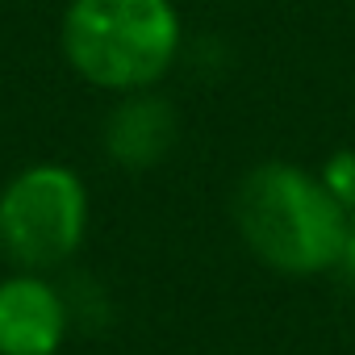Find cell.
I'll return each instance as SVG.
<instances>
[{
	"instance_id": "6da1fadb",
	"label": "cell",
	"mask_w": 355,
	"mask_h": 355,
	"mask_svg": "<svg viewBox=\"0 0 355 355\" xmlns=\"http://www.w3.org/2000/svg\"><path fill=\"white\" fill-rule=\"evenodd\" d=\"M243 243L284 276H313L338 263L351 214L334 201L322 175L297 163H259L234 193Z\"/></svg>"
},
{
	"instance_id": "7a4b0ae2",
	"label": "cell",
	"mask_w": 355,
	"mask_h": 355,
	"mask_svg": "<svg viewBox=\"0 0 355 355\" xmlns=\"http://www.w3.org/2000/svg\"><path fill=\"white\" fill-rule=\"evenodd\" d=\"M63 55L96 88L146 92L180 55V17L171 0H71Z\"/></svg>"
},
{
	"instance_id": "3957f363",
	"label": "cell",
	"mask_w": 355,
	"mask_h": 355,
	"mask_svg": "<svg viewBox=\"0 0 355 355\" xmlns=\"http://www.w3.org/2000/svg\"><path fill=\"white\" fill-rule=\"evenodd\" d=\"M88 226V189L63 163H38L0 193V251L21 272H46L76 255Z\"/></svg>"
},
{
	"instance_id": "277c9868",
	"label": "cell",
	"mask_w": 355,
	"mask_h": 355,
	"mask_svg": "<svg viewBox=\"0 0 355 355\" xmlns=\"http://www.w3.org/2000/svg\"><path fill=\"white\" fill-rule=\"evenodd\" d=\"M71 309L38 272L0 280V355H55Z\"/></svg>"
},
{
	"instance_id": "5b68a950",
	"label": "cell",
	"mask_w": 355,
	"mask_h": 355,
	"mask_svg": "<svg viewBox=\"0 0 355 355\" xmlns=\"http://www.w3.org/2000/svg\"><path fill=\"white\" fill-rule=\"evenodd\" d=\"M171 142H175V113L167 101L146 92H130L105 121V150L117 167L130 171L155 167Z\"/></svg>"
},
{
	"instance_id": "8992f818",
	"label": "cell",
	"mask_w": 355,
	"mask_h": 355,
	"mask_svg": "<svg viewBox=\"0 0 355 355\" xmlns=\"http://www.w3.org/2000/svg\"><path fill=\"white\" fill-rule=\"evenodd\" d=\"M322 184L334 193V201L347 214H355V150H343L322 167Z\"/></svg>"
},
{
	"instance_id": "52a82bcc",
	"label": "cell",
	"mask_w": 355,
	"mask_h": 355,
	"mask_svg": "<svg viewBox=\"0 0 355 355\" xmlns=\"http://www.w3.org/2000/svg\"><path fill=\"white\" fill-rule=\"evenodd\" d=\"M338 268L355 280V214H351V222H347V243H343V255H338Z\"/></svg>"
}]
</instances>
